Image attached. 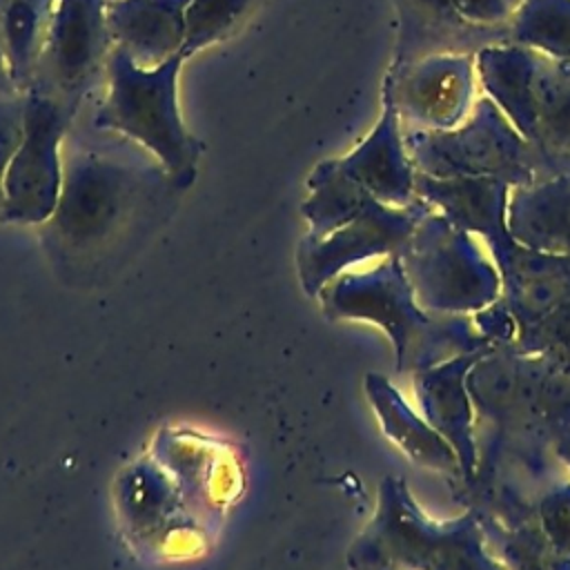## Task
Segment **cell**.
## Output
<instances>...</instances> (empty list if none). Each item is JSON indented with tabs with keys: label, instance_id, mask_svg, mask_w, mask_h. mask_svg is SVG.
Returning <instances> with one entry per match:
<instances>
[{
	"label": "cell",
	"instance_id": "obj_2",
	"mask_svg": "<svg viewBox=\"0 0 570 570\" xmlns=\"http://www.w3.org/2000/svg\"><path fill=\"white\" fill-rule=\"evenodd\" d=\"M183 60L178 53L160 67L142 69L114 47L105 69V96L89 118L91 129L118 134L147 149L176 187L194 180L203 154V142L187 131L178 109Z\"/></svg>",
	"mask_w": 570,
	"mask_h": 570
},
{
	"label": "cell",
	"instance_id": "obj_3",
	"mask_svg": "<svg viewBox=\"0 0 570 570\" xmlns=\"http://www.w3.org/2000/svg\"><path fill=\"white\" fill-rule=\"evenodd\" d=\"M78 111L29 89L24 94L22 140L4 176L2 223H47L62 187V145Z\"/></svg>",
	"mask_w": 570,
	"mask_h": 570
},
{
	"label": "cell",
	"instance_id": "obj_4",
	"mask_svg": "<svg viewBox=\"0 0 570 570\" xmlns=\"http://www.w3.org/2000/svg\"><path fill=\"white\" fill-rule=\"evenodd\" d=\"M111 49L107 0H56L31 89L78 111L105 80Z\"/></svg>",
	"mask_w": 570,
	"mask_h": 570
},
{
	"label": "cell",
	"instance_id": "obj_6",
	"mask_svg": "<svg viewBox=\"0 0 570 570\" xmlns=\"http://www.w3.org/2000/svg\"><path fill=\"white\" fill-rule=\"evenodd\" d=\"M56 0H0V49L20 94L33 85Z\"/></svg>",
	"mask_w": 570,
	"mask_h": 570
},
{
	"label": "cell",
	"instance_id": "obj_9",
	"mask_svg": "<svg viewBox=\"0 0 570 570\" xmlns=\"http://www.w3.org/2000/svg\"><path fill=\"white\" fill-rule=\"evenodd\" d=\"M256 0H189L185 9V60L198 49L209 47L225 36L245 18Z\"/></svg>",
	"mask_w": 570,
	"mask_h": 570
},
{
	"label": "cell",
	"instance_id": "obj_8",
	"mask_svg": "<svg viewBox=\"0 0 570 570\" xmlns=\"http://www.w3.org/2000/svg\"><path fill=\"white\" fill-rule=\"evenodd\" d=\"M345 174L361 183L367 191L387 196L401 187V156L390 111L383 116L374 134L356 147L347 158L338 160Z\"/></svg>",
	"mask_w": 570,
	"mask_h": 570
},
{
	"label": "cell",
	"instance_id": "obj_1",
	"mask_svg": "<svg viewBox=\"0 0 570 570\" xmlns=\"http://www.w3.org/2000/svg\"><path fill=\"white\" fill-rule=\"evenodd\" d=\"M96 134L76 142L67 131L62 145V187L45 223L47 238L62 249H98L176 187L147 149L118 134Z\"/></svg>",
	"mask_w": 570,
	"mask_h": 570
},
{
	"label": "cell",
	"instance_id": "obj_7",
	"mask_svg": "<svg viewBox=\"0 0 570 570\" xmlns=\"http://www.w3.org/2000/svg\"><path fill=\"white\" fill-rule=\"evenodd\" d=\"M309 198L303 203V216L309 220V238H323L356 218L372 205L370 191L343 171L338 160L321 163L309 180Z\"/></svg>",
	"mask_w": 570,
	"mask_h": 570
},
{
	"label": "cell",
	"instance_id": "obj_10",
	"mask_svg": "<svg viewBox=\"0 0 570 570\" xmlns=\"http://www.w3.org/2000/svg\"><path fill=\"white\" fill-rule=\"evenodd\" d=\"M22 129H24V94L0 96V209L4 203V176L22 140Z\"/></svg>",
	"mask_w": 570,
	"mask_h": 570
},
{
	"label": "cell",
	"instance_id": "obj_11",
	"mask_svg": "<svg viewBox=\"0 0 570 570\" xmlns=\"http://www.w3.org/2000/svg\"><path fill=\"white\" fill-rule=\"evenodd\" d=\"M11 94H20L11 73H9V67H7V60H4V53L0 49V96H11Z\"/></svg>",
	"mask_w": 570,
	"mask_h": 570
},
{
	"label": "cell",
	"instance_id": "obj_5",
	"mask_svg": "<svg viewBox=\"0 0 570 570\" xmlns=\"http://www.w3.org/2000/svg\"><path fill=\"white\" fill-rule=\"evenodd\" d=\"M187 4L189 0H107L114 47L142 69L160 67L183 51Z\"/></svg>",
	"mask_w": 570,
	"mask_h": 570
}]
</instances>
